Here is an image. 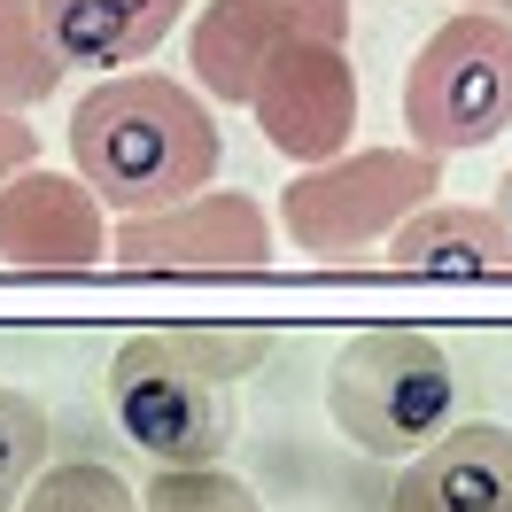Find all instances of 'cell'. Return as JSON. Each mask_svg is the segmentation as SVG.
<instances>
[{
	"label": "cell",
	"mask_w": 512,
	"mask_h": 512,
	"mask_svg": "<svg viewBox=\"0 0 512 512\" xmlns=\"http://www.w3.org/2000/svg\"><path fill=\"white\" fill-rule=\"evenodd\" d=\"M404 132L419 156H474L512 132V16L458 8L419 39L404 70Z\"/></svg>",
	"instance_id": "277c9868"
},
{
	"label": "cell",
	"mask_w": 512,
	"mask_h": 512,
	"mask_svg": "<svg viewBox=\"0 0 512 512\" xmlns=\"http://www.w3.org/2000/svg\"><path fill=\"white\" fill-rule=\"evenodd\" d=\"M39 163V132L16 117V109H0V187L16 179V171H32Z\"/></svg>",
	"instance_id": "ac0fdd59"
},
{
	"label": "cell",
	"mask_w": 512,
	"mask_h": 512,
	"mask_svg": "<svg viewBox=\"0 0 512 512\" xmlns=\"http://www.w3.org/2000/svg\"><path fill=\"white\" fill-rule=\"evenodd\" d=\"M109 256L140 272H256V264H272V218L241 187H202L171 210L117 218Z\"/></svg>",
	"instance_id": "ba28073f"
},
{
	"label": "cell",
	"mask_w": 512,
	"mask_h": 512,
	"mask_svg": "<svg viewBox=\"0 0 512 512\" xmlns=\"http://www.w3.org/2000/svg\"><path fill=\"white\" fill-rule=\"evenodd\" d=\"M109 412L156 466H218L233 443V396L194 357H179L171 334H132L109 357Z\"/></svg>",
	"instance_id": "5b68a950"
},
{
	"label": "cell",
	"mask_w": 512,
	"mask_h": 512,
	"mask_svg": "<svg viewBox=\"0 0 512 512\" xmlns=\"http://www.w3.org/2000/svg\"><path fill=\"white\" fill-rule=\"evenodd\" d=\"M295 39H350V0H202L187 24L194 94L249 109L256 70Z\"/></svg>",
	"instance_id": "8992f818"
},
{
	"label": "cell",
	"mask_w": 512,
	"mask_h": 512,
	"mask_svg": "<svg viewBox=\"0 0 512 512\" xmlns=\"http://www.w3.org/2000/svg\"><path fill=\"white\" fill-rule=\"evenodd\" d=\"M63 94V55L47 47L39 0H0V109H39Z\"/></svg>",
	"instance_id": "4fadbf2b"
},
{
	"label": "cell",
	"mask_w": 512,
	"mask_h": 512,
	"mask_svg": "<svg viewBox=\"0 0 512 512\" xmlns=\"http://www.w3.org/2000/svg\"><path fill=\"white\" fill-rule=\"evenodd\" d=\"M218 117L187 78L117 70L70 109V171L101 194V210L148 218L218 179Z\"/></svg>",
	"instance_id": "6da1fadb"
},
{
	"label": "cell",
	"mask_w": 512,
	"mask_h": 512,
	"mask_svg": "<svg viewBox=\"0 0 512 512\" xmlns=\"http://www.w3.org/2000/svg\"><path fill=\"white\" fill-rule=\"evenodd\" d=\"M140 512H264V505L225 466H156V481L140 489Z\"/></svg>",
	"instance_id": "2e32d148"
},
{
	"label": "cell",
	"mask_w": 512,
	"mask_h": 512,
	"mask_svg": "<svg viewBox=\"0 0 512 512\" xmlns=\"http://www.w3.org/2000/svg\"><path fill=\"white\" fill-rule=\"evenodd\" d=\"M179 16L187 0H39V24L63 70H109V78L148 63L179 32Z\"/></svg>",
	"instance_id": "8fae6325"
},
{
	"label": "cell",
	"mask_w": 512,
	"mask_h": 512,
	"mask_svg": "<svg viewBox=\"0 0 512 512\" xmlns=\"http://www.w3.org/2000/svg\"><path fill=\"white\" fill-rule=\"evenodd\" d=\"M249 109H256V125H264V140H272L295 171L350 156V140H357L350 47H342V39H295V47H280L272 63L256 70Z\"/></svg>",
	"instance_id": "52a82bcc"
},
{
	"label": "cell",
	"mask_w": 512,
	"mask_h": 512,
	"mask_svg": "<svg viewBox=\"0 0 512 512\" xmlns=\"http://www.w3.org/2000/svg\"><path fill=\"white\" fill-rule=\"evenodd\" d=\"M450 396H458V373L443 342L419 326L350 334L342 357L326 365V419L365 458H419L450 427Z\"/></svg>",
	"instance_id": "7a4b0ae2"
},
{
	"label": "cell",
	"mask_w": 512,
	"mask_h": 512,
	"mask_svg": "<svg viewBox=\"0 0 512 512\" xmlns=\"http://www.w3.org/2000/svg\"><path fill=\"white\" fill-rule=\"evenodd\" d=\"M47 443H55L47 412H39L24 388H0V512H16L24 489L47 474Z\"/></svg>",
	"instance_id": "9a60e30c"
},
{
	"label": "cell",
	"mask_w": 512,
	"mask_h": 512,
	"mask_svg": "<svg viewBox=\"0 0 512 512\" xmlns=\"http://www.w3.org/2000/svg\"><path fill=\"white\" fill-rule=\"evenodd\" d=\"M388 264L396 272H450V280H474V272H497L512 264L505 218L489 202H427L419 218H404L388 233Z\"/></svg>",
	"instance_id": "7c38bea8"
},
{
	"label": "cell",
	"mask_w": 512,
	"mask_h": 512,
	"mask_svg": "<svg viewBox=\"0 0 512 512\" xmlns=\"http://www.w3.org/2000/svg\"><path fill=\"white\" fill-rule=\"evenodd\" d=\"M497 218H505V241H512V171H505V187H497V202H489Z\"/></svg>",
	"instance_id": "d6986e66"
},
{
	"label": "cell",
	"mask_w": 512,
	"mask_h": 512,
	"mask_svg": "<svg viewBox=\"0 0 512 512\" xmlns=\"http://www.w3.org/2000/svg\"><path fill=\"white\" fill-rule=\"evenodd\" d=\"M163 334L179 342V357H194V365L225 388L249 381L256 365L272 357V334H264V326H163Z\"/></svg>",
	"instance_id": "e0dca14e"
},
{
	"label": "cell",
	"mask_w": 512,
	"mask_h": 512,
	"mask_svg": "<svg viewBox=\"0 0 512 512\" xmlns=\"http://www.w3.org/2000/svg\"><path fill=\"white\" fill-rule=\"evenodd\" d=\"M109 256V210L78 171H16L0 187V264L24 272H78Z\"/></svg>",
	"instance_id": "9c48e42d"
},
{
	"label": "cell",
	"mask_w": 512,
	"mask_h": 512,
	"mask_svg": "<svg viewBox=\"0 0 512 512\" xmlns=\"http://www.w3.org/2000/svg\"><path fill=\"white\" fill-rule=\"evenodd\" d=\"M443 202V163L404 148H350L334 163H311L280 187V233L319 264H357L388 249V233Z\"/></svg>",
	"instance_id": "3957f363"
},
{
	"label": "cell",
	"mask_w": 512,
	"mask_h": 512,
	"mask_svg": "<svg viewBox=\"0 0 512 512\" xmlns=\"http://www.w3.org/2000/svg\"><path fill=\"white\" fill-rule=\"evenodd\" d=\"M16 512H140V489H125V474L101 458H63L24 489Z\"/></svg>",
	"instance_id": "5bb4252c"
},
{
	"label": "cell",
	"mask_w": 512,
	"mask_h": 512,
	"mask_svg": "<svg viewBox=\"0 0 512 512\" xmlns=\"http://www.w3.org/2000/svg\"><path fill=\"white\" fill-rule=\"evenodd\" d=\"M388 512H512V427H443L419 458H404Z\"/></svg>",
	"instance_id": "30bf717a"
},
{
	"label": "cell",
	"mask_w": 512,
	"mask_h": 512,
	"mask_svg": "<svg viewBox=\"0 0 512 512\" xmlns=\"http://www.w3.org/2000/svg\"><path fill=\"white\" fill-rule=\"evenodd\" d=\"M450 8H489V16H505L512 0H450Z\"/></svg>",
	"instance_id": "ffe728a7"
}]
</instances>
